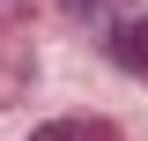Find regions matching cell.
<instances>
[{
    "label": "cell",
    "mask_w": 148,
    "mask_h": 141,
    "mask_svg": "<svg viewBox=\"0 0 148 141\" xmlns=\"http://www.w3.org/2000/svg\"><path fill=\"white\" fill-rule=\"evenodd\" d=\"M30 141H119V134H111V119H52V126H37Z\"/></svg>",
    "instance_id": "cell-2"
},
{
    "label": "cell",
    "mask_w": 148,
    "mask_h": 141,
    "mask_svg": "<svg viewBox=\"0 0 148 141\" xmlns=\"http://www.w3.org/2000/svg\"><path fill=\"white\" fill-rule=\"evenodd\" d=\"M111 59L126 74H148V15H126L119 30H111Z\"/></svg>",
    "instance_id": "cell-1"
}]
</instances>
